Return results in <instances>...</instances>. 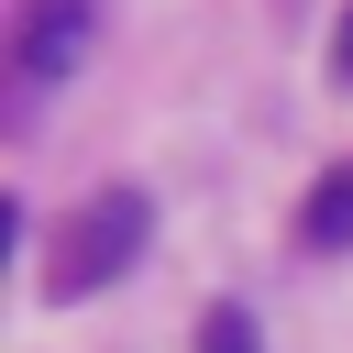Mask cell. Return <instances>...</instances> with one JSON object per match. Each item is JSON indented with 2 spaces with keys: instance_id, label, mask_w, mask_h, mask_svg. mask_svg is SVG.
Returning <instances> with one entry per match:
<instances>
[{
  "instance_id": "5b68a950",
  "label": "cell",
  "mask_w": 353,
  "mask_h": 353,
  "mask_svg": "<svg viewBox=\"0 0 353 353\" xmlns=\"http://www.w3.org/2000/svg\"><path fill=\"white\" fill-rule=\"evenodd\" d=\"M331 66H342V77H353V11H342V33H331Z\"/></svg>"
},
{
  "instance_id": "7a4b0ae2",
  "label": "cell",
  "mask_w": 353,
  "mask_h": 353,
  "mask_svg": "<svg viewBox=\"0 0 353 353\" xmlns=\"http://www.w3.org/2000/svg\"><path fill=\"white\" fill-rule=\"evenodd\" d=\"M88 33H99L88 0H22V22H11V88H66L88 66Z\"/></svg>"
},
{
  "instance_id": "3957f363",
  "label": "cell",
  "mask_w": 353,
  "mask_h": 353,
  "mask_svg": "<svg viewBox=\"0 0 353 353\" xmlns=\"http://www.w3.org/2000/svg\"><path fill=\"white\" fill-rule=\"evenodd\" d=\"M298 232H309L320 254H342V243H353V165H331V176L309 188V210H298Z\"/></svg>"
},
{
  "instance_id": "277c9868",
  "label": "cell",
  "mask_w": 353,
  "mask_h": 353,
  "mask_svg": "<svg viewBox=\"0 0 353 353\" xmlns=\"http://www.w3.org/2000/svg\"><path fill=\"white\" fill-rule=\"evenodd\" d=\"M199 353H254V320H243V309H210V320H199Z\"/></svg>"
},
{
  "instance_id": "6da1fadb",
  "label": "cell",
  "mask_w": 353,
  "mask_h": 353,
  "mask_svg": "<svg viewBox=\"0 0 353 353\" xmlns=\"http://www.w3.org/2000/svg\"><path fill=\"white\" fill-rule=\"evenodd\" d=\"M143 232H154V199H143V188H99L88 210H66L55 265H44V298H88V287H110V276L143 254Z\"/></svg>"
}]
</instances>
